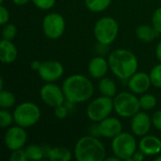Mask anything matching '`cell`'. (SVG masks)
<instances>
[{
  "instance_id": "obj_1",
  "label": "cell",
  "mask_w": 161,
  "mask_h": 161,
  "mask_svg": "<svg viewBox=\"0 0 161 161\" xmlns=\"http://www.w3.org/2000/svg\"><path fill=\"white\" fill-rule=\"evenodd\" d=\"M66 100L71 104H80L91 99L94 87L90 78L82 75H72L62 83Z\"/></svg>"
},
{
  "instance_id": "obj_2",
  "label": "cell",
  "mask_w": 161,
  "mask_h": 161,
  "mask_svg": "<svg viewBox=\"0 0 161 161\" xmlns=\"http://www.w3.org/2000/svg\"><path fill=\"white\" fill-rule=\"evenodd\" d=\"M113 75L123 80L129 79L138 70L139 62L135 54L127 49H116L108 58Z\"/></svg>"
},
{
  "instance_id": "obj_3",
  "label": "cell",
  "mask_w": 161,
  "mask_h": 161,
  "mask_svg": "<svg viewBox=\"0 0 161 161\" xmlns=\"http://www.w3.org/2000/svg\"><path fill=\"white\" fill-rule=\"evenodd\" d=\"M75 157L78 161H103L106 159V148L94 136L80 138L75 146Z\"/></svg>"
},
{
  "instance_id": "obj_4",
  "label": "cell",
  "mask_w": 161,
  "mask_h": 161,
  "mask_svg": "<svg viewBox=\"0 0 161 161\" xmlns=\"http://www.w3.org/2000/svg\"><path fill=\"white\" fill-rule=\"evenodd\" d=\"M119 33L118 22L113 17L100 18L94 25L93 34L96 41L102 45L111 44L117 38Z\"/></svg>"
},
{
  "instance_id": "obj_5",
  "label": "cell",
  "mask_w": 161,
  "mask_h": 161,
  "mask_svg": "<svg viewBox=\"0 0 161 161\" xmlns=\"http://www.w3.org/2000/svg\"><path fill=\"white\" fill-rule=\"evenodd\" d=\"M41 115L40 108L32 102H23L13 111L14 123L24 128L35 125L40 121Z\"/></svg>"
},
{
  "instance_id": "obj_6",
  "label": "cell",
  "mask_w": 161,
  "mask_h": 161,
  "mask_svg": "<svg viewBox=\"0 0 161 161\" xmlns=\"http://www.w3.org/2000/svg\"><path fill=\"white\" fill-rule=\"evenodd\" d=\"M114 111L122 118H131L137 114L140 109V99L135 93L123 92L114 96Z\"/></svg>"
},
{
  "instance_id": "obj_7",
  "label": "cell",
  "mask_w": 161,
  "mask_h": 161,
  "mask_svg": "<svg viewBox=\"0 0 161 161\" xmlns=\"http://www.w3.org/2000/svg\"><path fill=\"white\" fill-rule=\"evenodd\" d=\"M111 149L113 155L121 160H132V157L137 151V141L132 134L122 132L112 139Z\"/></svg>"
},
{
  "instance_id": "obj_8",
  "label": "cell",
  "mask_w": 161,
  "mask_h": 161,
  "mask_svg": "<svg viewBox=\"0 0 161 161\" xmlns=\"http://www.w3.org/2000/svg\"><path fill=\"white\" fill-rule=\"evenodd\" d=\"M113 109V99L111 97L102 95L95 98L88 105L86 113L91 121L99 123L108 117Z\"/></svg>"
},
{
  "instance_id": "obj_9",
  "label": "cell",
  "mask_w": 161,
  "mask_h": 161,
  "mask_svg": "<svg viewBox=\"0 0 161 161\" xmlns=\"http://www.w3.org/2000/svg\"><path fill=\"white\" fill-rule=\"evenodd\" d=\"M64 17L58 12H50L46 14L42 20V27L43 34L51 40L60 38L65 31Z\"/></svg>"
},
{
  "instance_id": "obj_10",
  "label": "cell",
  "mask_w": 161,
  "mask_h": 161,
  "mask_svg": "<svg viewBox=\"0 0 161 161\" xmlns=\"http://www.w3.org/2000/svg\"><path fill=\"white\" fill-rule=\"evenodd\" d=\"M40 96L44 104L54 108L63 105L66 99L62 88L54 83L43 85L40 91Z\"/></svg>"
},
{
  "instance_id": "obj_11",
  "label": "cell",
  "mask_w": 161,
  "mask_h": 161,
  "mask_svg": "<svg viewBox=\"0 0 161 161\" xmlns=\"http://www.w3.org/2000/svg\"><path fill=\"white\" fill-rule=\"evenodd\" d=\"M27 141V133L24 127L15 125L9 127L4 136V143L10 151L23 148Z\"/></svg>"
},
{
  "instance_id": "obj_12",
  "label": "cell",
  "mask_w": 161,
  "mask_h": 161,
  "mask_svg": "<svg viewBox=\"0 0 161 161\" xmlns=\"http://www.w3.org/2000/svg\"><path fill=\"white\" fill-rule=\"evenodd\" d=\"M38 73L43 81L47 83H53L63 75L64 67L59 61L46 60L42 62Z\"/></svg>"
},
{
  "instance_id": "obj_13",
  "label": "cell",
  "mask_w": 161,
  "mask_h": 161,
  "mask_svg": "<svg viewBox=\"0 0 161 161\" xmlns=\"http://www.w3.org/2000/svg\"><path fill=\"white\" fill-rule=\"evenodd\" d=\"M152 118L148 113L143 111H139L132 117L131 120V130L134 135L138 137H143L149 133L152 126Z\"/></svg>"
},
{
  "instance_id": "obj_14",
  "label": "cell",
  "mask_w": 161,
  "mask_h": 161,
  "mask_svg": "<svg viewBox=\"0 0 161 161\" xmlns=\"http://www.w3.org/2000/svg\"><path fill=\"white\" fill-rule=\"evenodd\" d=\"M98 130L100 136L107 139H113L123 132V125L118 118L108 116L99 122Z\"/></svg>"
},
{
  "instance_id": "obj_15",
  "label": "cell",
  "mask_w": 161,
  "mask_h": 161,
  "mask_svg": "<svg viewBox=\"0 0 161 161\" xmlns=\"http://www.w3.org/2000/svg\"><path fill=\"white\" fill-rule=\"evenodd\" d=\"M151 85L150 75L143 72H136L128 79V88L131 92L136 94L145 93L150 89Z\"/></svg>"
},
{
  "instance_id": "obj_16",
  "label": "cell",
  "mask_w": 161,
  "mask_h": 161,
  "mask_svg": "<svg viewBox=\"0 0 161 161\" xmlns=\"http://www.w3.org/2000/svg\"><path fill=\"white\" fill-rule=\"evenodd\" d=\"M139 149L146 156H157L161 152V140L154 135H145L139 143Z\"/></svg>"
},
{
  "instance_id": "obj_17",
  "label": "cell",
  "mask_w": 161,
  "mask_h": 161,
  "mask_svg": "<svg viewBox=\"0 0 161 161\" xmlns=\"http://www.w3.org/2000/svg\"><path fill=\"white\" fill-rule=\"evenodd\" d=\"M108 69V61L105 58L100 56L92 58L88 65V72L90 75L95 79H101L102 77L106 76Z\"/></svg>"
},
{
  "instance_id": "obj_18",
  "label": "cell",
  "mask_w": 161,
  "mask_h": 161,
  "mask_svg": "<svg viewBox=\"0 0 161 161\" xmlns=\"http://www.w3.org/2000/svg\"><path fill=\"white\" fill-rule=\"evenodd\" d=\"M18 51L15 44L8 40L3 39L0 42V60L3 63L9 64L16 60Z\"/></svg>"
},
{
  "instance_id": "obj_19",
  "label": "cell",
  "mask_w": 161,
  "mask_h": 161,
  "mask_svg": "<svg viewBox=\"0 0 161 161\" xmlns=\"http://www.w3.org/2000/svg\"><path fill=\"white\" fill-rule=\"evenodd\" d=\"M136 35L141 41L144 42H151L159 35V33L154 26H150L149 25H141L136 29Z\"/></svg>"
},
{
  "instance_id": "obj_20",
  "label": "cell",
  "mask_w": 161,
  "mask_h": 161,
  "mask_svg": "<svg viewBox=\"0 0 161 161\" xmlns=\"http://www.w3.org/2000/svg\"><path fill=\"white\" fill-rule=\"evenodd\" d=\"M99 91L102 93V95L108 96L113 98L117 94V86L115 81L110 78L104 76L99 81Z\"/></svg>"
},
{
  "instance_id": "obj_21",
  "label": "cell",
  "mask_w": 161,
  "mask_h": 161,
  "mask_svg": "<svg viewBox=\"0 0 161 161\" xmlns=\"http://www.w3.org/2000/svg\"><path fill=\"white\" fill-rule=\"evenodd\" d=\"M51 161H70L73 158L72 152L63 146H57L51 148L48 157Z\"/></svg>"
},
{
  "instance_id": "obj_22",
  "label": "cell",
  "mask_w": 161,
  "mask_h": 161,
  "mask_svg": "<svg viewBox=\"0 0 161 161\" xmlns=\"http://www.w3.org/2000/svg\"><path fill=\"white\" fill-rule=\"evenodd\" d=\"M112 0H85V5L92 12H102L111 4Z\"/></svg>"
},
{
  "instance_id": "obj_23",
  "label": "cell",
  "mask_w": 161,
  "mask_h": 161,
  "mask_svg": "<svg viewBox=\"0 0 161 161\" xmlns=\"http://www.w3.org/2000/svg\"><path fill=\"white\" fill-rule=\"evenodd\" d=\"M25 150L28 160H41L45 157L43 148L38 144H29L28 146H26Z\"/></svg>"
},
{
  "instance_id": "obj_24",
  "label": "cell",
  "mask_w": 161,
  "mask_h": 161,
  "mask_svg": "<svg viewBox=\"0 0 161 161\" xmlns=\"http://www.w3.org/2000/svg\"><path fill=\"white\" fill-rule=\"evenodd\" d=\"M16 102L15 95L7 90H1L0 91V107L2 108H10L14 106Z\"/></svg>"
},
{
  "instance_id": "obj_25",
  "label": "cell",
  "mask_w": 161,
  "mask_h": 161,
  "mask_svg": "<svg viewBox=\"0 0 161 161\" xmlns=\"http://www.w3.org/2000/svg\"><path fill=\"white\" fill-rule=\"evenodd\" d=\"M139 99H140L141 109H142L144 111L151 110L157 106V98L155 95H153L151 93H144Z\"/></svg>"
},
{
  "instance_id": "obj_26",
  "label": "cell",
  "mask_w": 161,
  "mask_h": 161,
  "mask_svg": "<svg viewBox=\"0 0 161 161\" xmlns=\"http://www.w3.org/2000/svg\"><path fill=\"white\" fill-rule=\"evenodd\" d=\"M13 122V113L11 114L8 109L2 108L0 111V126L2 128H8L12 125Z\"/></svg>"
},
{
  "instance_id": "obj_27",
  "label": "cell",
  "mask_w": 161,
  "mask_h": 161,
  "mask_svg": "<svg viewBox=\"0 0 161 161\" xmlns=\"http://www.w3.org/2000/svg\"><path fill=\"white\" fill-rule=\"evenodd\" d=\"M149 75L152 85L156 88H161V62L153 67Z\"/></svg>"
},
{
  "instance_id": "obj_28",
  "label": "cell",
  "mask_w": 161,
  "mask_h": 161,
  "mask_svg": "<svg viewBox=\"0 0 161 161\" xmlns=\"http://www.w3.org/2000/svg\"><path fill=\"white\" fill-rule=\"evenodd\" d=\"M17 35V28L13 24H6L3 25L2 29V37L5 40L12 41Z\"/></svg>"
},
{
  "instance_id": "obj_29",
  "label": "cell",
  "mask_w": 161,
  "mask_h": 161,
  "mask_svg": "<svg viewBox=\"0 0 161 161\" xmlns=\"http://www.w3.org/2000/svg\"><path fill=\"white\" fill-rule=\"evenodd\" d=\"M9 160L10 161H26L28 160L25 150L21 148V149H17V150H13L11 151L10 157H9Z\"/></svg>"
},
{
  "instance_id": "obj_30",
  "label": "cell",
  "mask_w": 161,
  "mask_h": 161,
  "mask_svg": "<svg viewBox=\"0 0 161 161\" xmlns=\"http://www.w3.org/2000/svg\"><path fill=\"white\" fill-rule=\"evenodd\" d=\"M31 1L38 8L43 10L52 8L56 4V0H31Z\"/></svg>"
},
{
  "instance_id": "obj_31",
  "label": "cell",
  "mask_w": 161,
  "mask_h": 161,
  "mask_svg": "<svg viewBox=\"0 0 161 161\" xmlns=\"http://www.w3.org/2000/svg\"><path fill=\"white\" fill-rule=\"evenodd\" d=\"M152 25L158 33H161V7L158 8L154 11L152 17Z\"/></svg>"
},
{
  "instance_id": "obj_32",
  "label": "cell",
  "mask_w": 161,
  "mask_h": 161,
  "mask_svg": "<svg viewBox=\"0 0 161 161\" xmlns=\"http://www.w3.org/2000/svg\"><path fill=\"white\" fill-rule=\"evenodd\" d=\"M68 108L67 107L63 104V105H60L57 108H55V115L58 119L59 120H63L67 117L68 115Z\"/></svg>"
},
{
  "instance_id": "obj_33",
  "label": "cell",
  "mask_w": 161,
  "mask_h": 161,
  "mask_svg": "<svg viewBox=\"0 0 161 161\" xmlns=\"http://www.w3.org/2000/svg\"><path fill=\"white\" fill-rule=\"evenodd\" d=\"M8 20H9V12L5 6L1 5L0 6V25H5L6 24H8Z\"/></svg>"
},
{
  "instance_id": "obj_34",
  "label": "cell",
  "mask_w": 161,
  "mask_h": 161,
  "mask_svg": "<svg viewBox=\"0 0 161 161\" xmlns=\"http://www.w3.org/2000/svg\"><path fill=\"white\" fill-rule=\"evenodd\" d=\"M152 124L153 125L161 131V110L156 111L152 116Z\"/></svg>"
},
{
  "instance_id": "obj_35",
  "label": "cell",
  "mask_w": 161,
  "mask_h": 161,
  "mask_svg": "<svg viewBox=\"0 0 161 161\" xmlns=\"http://www.w3.org/2000/svg\"><path fill=\"white\" fill-rule=\"evenodd\" d=\"M145 158V155L140 150V151H136L132 157V160L133 161H142Z\"/></svg>"
},
{
  "instance_id": "obj_36",
  "label": "cell",
  "mask_w": 161,
  "mask_h": 161,
  "mask_svg": "<svg viewBox=\"0 0 161 161\" xmlns=\"http://www.w3.org/2000/svg\"><path fill=\"white\" fill-rule=\"evenodd\" d=\"M41 64H42V62H40L39 60H33L30 63V67L34 71H39V69L41 67Z\"/></svg>"
},
{
  "instance_id": "obj_37",
  "label": "cell",
  "mask_w": 161,
  "mask_h": 161,
  "mask_svg": "<svg viewBox=\"0 0 161 161\" xmlns=\"http://www.w3.org/2000/svg\"><path fill=\"white\" fill-rule=\"evenodd\" d=\"M156 56H157V58L161 62V41L158 43V45H157V48H156Z\"/></svg>"
},
{
  "instance_id": "obj_38",
  "label": "cell",
  "mask_w": 161,
  "mask_h": 161,
  "mask_svg": "<svg viewBox=\"0 0 161 161\" xmlns=\"http://www.w3.org/2000/svg\"><path fill=\"white\" fill-rule=\"evenodd\" d=\"M12 3L16 6H25L26 5L30 0H11Z\"/></svg>"
},
{
  "instance_id": "obj_39",
  "label": "cell",
  "mask_w": 161,
  "mask_h": 161,
  "mask_svg": "<svg viewBox=\"0 0 161 161\" xmlns=\"http://www.w3.org/2000/svg\"><path fill=\"white\" fill-rule=\"evenodd\" d=\"M105 160H108V161H119L121 160L117 156H115L114 155V157H109V158H106V159Z\"/></svg>"
},
{
  "instance_id": "obj_40",
  "label": "cell",
  "mask_w": 161,
  "mask_h": 161,
  "mask_svg": "<svg viewBox=\"0 0 161 161\" xmlns=\"http://www.w3.org/2000/svg\"><path fill=\"white\" fill-rule=\"evenodd\" d=\"M3 87H4V82H3V78L1 77L0 78V89L3 90Z\"/></svg>"
},
{
  "instance_id": "obj_41",
  "label": "cell",
  "mask_w": 161,
  "mask_h": 161,
  "mask_svg": "<svg viewBox=\"0 0 161 161\" xmlns=\"http://www.w3.org/2000/svg\"><path fill=\"white\" fill-rule=\"evenodd\" d=\"M156 161H161V156H158L156 158Z\"/></svg>"
},
{
  "instance_id": "obj_42",
  "label": "cell",
  "mask_w": 161,
  "mask_h": 161,
  "mask_svg": "<svg viewBox=\"0 0 161 161\" xmlns=\"http://www.w3.org/2000/svg\"><path fill=\"white\" fill-rule=\"evenodd\" d=\"M4 1H5V0H0V2H1V3H3Z\"/></svg>"
}]
</instances>
